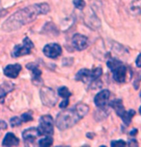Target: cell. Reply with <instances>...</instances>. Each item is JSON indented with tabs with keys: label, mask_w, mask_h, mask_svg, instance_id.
Returning <instances> with one entry per match:
<instances>
[{
	"label": "cell",
	"mask_w": 141,
	"mask_h": 147,
	"mask_svg": "<svg viewBox=\"0 0 141 147\" xmlns=\"http://www.w3.org/2000/svg\"><path fill=\"white\" fill-rule=\"evenodd\" d=\"M139 113H140V115H141V107L139 108Z\"/></svg>",
	"instance_id": "cell-28"
},
{
	"label": "cell",
	"mask_w": 141,
	"mask_h": 147,
	"mask_svg": "<svg viewBox=\"0 0 141 147\" xmlns=\"http://www.w3.org/2000/svg\"><path fill=\"white\" fill-rule=\"evenodd\" d=\"M137 134V129H134L131 131V136H135Z\"/></svg>",
	"instance_id": "cell-27"
},
{
	"label": "cell",
	"mask_w": 141,
	"mask_h": 147,
	"mask_svg": "<svg viewBox=\"0 0 141 147\" xmlns=\"http://www.w3.org/2000/svg\"><path fill=\"white\" fill-rule=\"evenodd\" d=\"M22 66L19 63H15V65H9L4 68V74L5 76L9 78H16L18 76L19 72L21 71Z\"/></svg>",
	"instance_id": "cell-14"
},
{
	"label": "cell",
	"mask_w": 141,
	"mask_h": 147,
	"mask_svg": "<svg viewBox=\"0 0 141 147\" xmlns=\"http://www.w3.org/2000/svg\"><path fill=\"white\" fill-rule=\"evenodd\" d=\"M131 12L135 15L141 13V0H135L131 5Z\"/></svg>",
	"instance_id": "cell-17"
},
{
	"label": "cell",
	"mask_w": 141,
	"mask_h": 147,
	"mask_svg": "<svg viewBox=\"0 0 141 147\" xmlns=\"http://www.w3.org/2000/svg\"><path fill=\"white\" fill-rule=\"evenodd\" d=\"M140 98H141V91H140Z\"/></svg>",
	"instance_id": "cell-29"
},
{
	"label": "cell",
	"mask_w": 141,
	"mask_h": 147,
	"mask_svg": "<svg viewBox=\"0 0 141 147\" xmlns=\"http://www.w3.org/2000/svg\"><path fill=\"white\" fill-rule=\"evenodd\" d=\"M110 97V91L107 90H104L96 94L94 97V103L98 108H104L107 105Z\"/></svg>",
	"instance_id": "cell-12"
},
{
	"label": "cell",
	"mask_w": 141,
	"mask_h": 147,
	"mask_svg": "<svg viewBox=\"0 0 141 147\" xmlns=\"http://www.w3.org/2000/svg\"><path fill=\"white\" fill-rule=\"evenodd\" d=\"M68 104H69L68 98H65L64 100H63L62 103L60 104V108H62V109H65V108L68 106Z\"/></svg>",
	"instance_id": "cell-24"
},
{
	"label": "cell",
	"mask_w": 141,
	"mask_h": 147,
	"mask_svg": "<svg viewBox=\"0 0 141 147\" xmlns=\"http://www.w3.org/2000/svg\"><path fill=\"white\" fill-rule=\"evenodd\" d=\"M89 107L84 103H79L73 108L62 111L56 118V126L60 131L69 129L87 115Z\"/></svg>",
	"instance_id": "cell-2"
},
{
	"label": "cell",
	"mask_w": 141,
	"mask_h": 147,
	"mask_svg": "<svg viewBox=\"0 0 141 147\" xmlns=\"http://www.w3.org/2000/svg\"><path fill=\"white\" fill-rule=\"evenodd\" d=\"M40 96L42 104L47 107H54L58 101V96L56 95L55 91L47 87H42L40 88Z\"/></svg>",
	"instance_id": "cell-6"
},
{
	"label": "cell",
	"mask_w": 141,
	"mask_h": 147,
	"mask_svg": "<svg viewBox=\"0 0 141 147\" xmlns=\"http://www.w3.org/2000/svg\"><path fill=\"white\" fill-rule=\"evenodd\" d=\"M109 106L115 111V113H117V115L121 117L124 123L126 125H129L132 121V118L135 115V112L134 110H129L128 112L125 110V108L123 106V103L120 99H114L111 102H109Z\"/></svg>",
	"instance_id": "cell-5"
},
{
	"label": "cell",
	"mask_w": 141,
	"mask_h": 147,
	"mask_svg": "<svg viewBox=\"0 0 141 147\" xmlns=\"http://www.w3.org/2000/svg\"><path fill=\"white\" fill-rule=\"evenodd\" d=\"M19 144V140L18 138L15 137L13 133H8V134L5 136L3 142H2V145L3 146H16Z\"/></svg>",
	"instance_id": "cell-16"
},
{
	"label": "cell",
	"mask_w": 141,
	"mask_h": 147,
	"mask_svg": "<svg viewBox=\"0 0 141 147\" xmlns=\"http://www.w3.org/2000/svg\"><path fill=\"white\" fill-rule=\"evenodd\" d=\"M72 43L77 50H84L88 46V38L84 35L75 34L72 38Z\"/></svg>",
	"instance_id": "cell-10"
},
{
	"label": "cell",
	"mask_w": 141,
	"mask_h": 147,
	"mask_svg": "<svg viewBox=\"0 0 141 147\" xmlns=\"http://www.w3.org/2000/svg\"><path fill=\"white\" fill-rule=\"evenodd\" d=\"M21 123H22V120L20 117H18V116H13V117L11 118V120H10V124L12 127L19 126Z\"/></svg>",
	"instance_id": "cell-20"
},
{
	"label": "cell",
	"mask_w": 141,
	"mask_h": 147,
	"mask_svg": "<svg viewBox=\"0 0 141 147\" xmlns=\"http://www.w3.org/2000/svg\"><path fill=\"white\" fill-rule=\"evenodd\" d=\"M102 68L101 67H96L93 70H89L87 68H83L81 70L78 71V73L76 74V81H81L85 84H94L99 78L102 76Z\"/></svg>",
	"instance_id": "cell-4"
},
{
	"label": "cell",
	"mask_w": 141,
	"mask_h": 147,
	"mask_svg": "<svg viewBox=\"0 0 141 147\" xmlns=\"http://www.w3.org/2000/svg\"><path fill=\"white\" fill-rule=\"evenodd\" d=\"M50 11V7L47 3L34 4L31 6L25 7L15 12L6 21L3 23L2 29L6 32L15 31L22 26L27 25L37 19V18L40 15H45Z\"/></svg>",
	"instance_id": "cell-1"
},
{
	"label": "cell",
	"mask_w": 141,
	"mask_h": 147,
	"mask_svg": "<svg viewBox=\"0 0 141 147\" xmlns=\"http://www.w3.org/2000/svg\"><path fill=\"white\" fill-rule=\"evenodd\" d=\"M107 65L109 68L112 72V76L115 82L117 83H124L127 80L128 75V67L123 65L120 61L116 59H109L107 62Z\"/></svg>",
	"instance_id": "cell-3"
},
{
	"label": "cell",
	"mask_w": 141,
	"mask_h": 147,
	"mask_svg": "<svg viewBox=\"0 0 141 147\" xmlns=\"http://www.w3.org/2000/svg\"><path fill=\"white\" fill-rule=\"evenodd\" d=\"M15 88V84L11 82H4L3 84L0 85V104H3L6 98L7 94Z\"/></svg>",
	"instance_id": "cell-15"
},
{
	"label": "cell",
	"mask_w": 141,
	"mask_h": 147,
	"mask_svg": "<svg viewBox=\"0 0 141 147\" xmlns=\"http://www.w3.org/2000/svg\"><path fill=\"white\" fill-rule=\"evenodd\" d=\"M27 68L29 69L30 71H31L32 73V82L34 83L35 85H40L41 84V71L40 69L38 67L37 65H35V63H29V65H27L26 66Z\"/></svg>",
	"instance_id": "cell-13"
},
{
	"label": "cell",
	"mask_w": 141,
	"mask_h": 147,
	"mask_svg": "<svg viewBox=\"0 0 141 147\" xmlns=\"http://www.w3.org/2000/svg\"><path fill=\"white\" fill-rule=\"evenodd\" d=\"M62 47L58 43H49L44 46L43 53L46 57L51 58V59H56L62 55Z\"/></svg>",
	"instance_id": "cell-9"
},
{
	"label": "cell",
	"mask_w": 141,
	"mask_h": 147,
	"mask_svg": "<svg viewBox=\"0 0 141 147\" xmlns=\"http://www.w3.org/2000/svg\"><path fill=\"white\" fill-rule=\"evenodd\" d=\"M32 115H33L32 113H23V115L20 116V118H21L22 122H28V121L33 120V116Z\"/></svg>",
	"instance_id": "cell-22"
},
{
	"label": "cell",
	"mask_w": 141,
	"mask_h": 147,
	"mask_svg": "<svg viewBox=\"0 0 141 147\" xmlns=\"http://www.w3.org/2000/svg\"><path fill=\"white\" fill-rule=\"evenodd\" d=\"M33 48H34V43L32 42V40L28 37H26L23 38L21 44L15 46V48H13V50L12 52V56L13 58H16V57L29 55L31 53Z\"/></svg>",
	"instance_id": "cell-8"
},
{
	"label": "cell",
	"mask_w": 141,
	"mask_h": 147,
	"mask_svg": "<svg viewBox=\"0 0 141 147\" xmlns=\"http://www.w3.org/2000/svg\"><path fill=\"white\" fill-rule=\"evenodd\" d=\"M41 136L38 128H29L22 133V138L26 143H34V141Z\"/></svg>",
	"instance_id": "cell-11"
},
{
	"label": "cell",
	"mask_w": 141,
	"mask_h": 147,
	"mask_svg": "<svg viewBox=\"0 0 141 147\" xmlns=\"http://www.w3.org/2000/svg\"><path fill=\"white\" fill-rule=\"evenodd\" d=\"M135 63H136V66L137 67H141V54H139L135 60Z\"/></svg>",
	"instance_id": "cell-25"
},
{
	"label": "cell",
	"mask_w": 141,
	"mask_h": 147,
	"mask_svg": "<svg viewBox=\"0 0 141 147\" xmlns=\"http://www.w3.org/2000/svg\"><path fill=\"white\" fill-rule=\"evenodd\" d=\"M53 144V138L49 136H45V138H41V140L38 141V145L42 146V147H46V146H51Z\"/></svg>",
	"instance_id": "cell-18"
},
{
	"label": "cell",
	"mask_w": 141,
	"mask_h": 147,
	"mask_svg": "<svg viewBox=\"0 0 141 147\" xmlns=\"http://www.w3.org/2000/svg\"><path fill=\"white\" fill-rule=\"evenodd\" d=\"M7 123L5 121H3V120H1L0 121V130H5L7 128Z\"/></svg>",
	"instance_id": "cell-26"
},
{
	"label": "cell",
	"mask_w": 141,
	"mask_h": 147,
	"mask_svg": "<svg viewBox=\"0 0 141 147\" xmlns=\"http://www.w3.org/2000/svg\"><path fill=\"white\" fill-rule=\"evenodd\" d=\"M58 93H59L60 96H62V98H64V99L71 96L70 90H69L66 87H60L59 90H58Z\"/></svg>",
	"instance_id": "cell-19"
},
{
	"label": "cell",
	"mask_w": 141,
	"mask_h": 147,
	"mask_svg": "<svg viewBox=\"0 0 141 147\" xmlns=\"http://www.w3.org/2000/svg\"><path fill=\"white\" fill-rule=\"evenodd\" d=\"M110 145L111 146H127L128 144H127L124 140H112L111 143H110Z\"/></svg>",
	"instance_id": "cell-23"
},
{
	"label": "cell",
	"mask_w": 141,
	"mask_h": 147,
	"mask_svg": "<svg viewBox=\"0 0 141 147\" xmlns=\"http://www.w3.org/2000/svg\"><path fill=\"white\" fill-rule=\"evenodd\" d=\"M41 136H49L51 137L54 133V119L50 115H42L40 118V126H38Z\"/></svg>",
	"instance_id": "cell-7"
},
{
	"label": "cell",
	"mask_w": 141,
	"mask_h": 147,
	"mask_svg": "<svg viewBox=\"0 0 141 147\" xmlns=\"http://www.w3.org/2000/svg\"><path fill=\"white\" fill-rule=\"evenodd\" d=\"M73 4H74V6H75V8H77V9H79V10L85 9V2L84 0H73Z\"/></svg>",
	"instance_id": "cell-21"
}]
</instances>
